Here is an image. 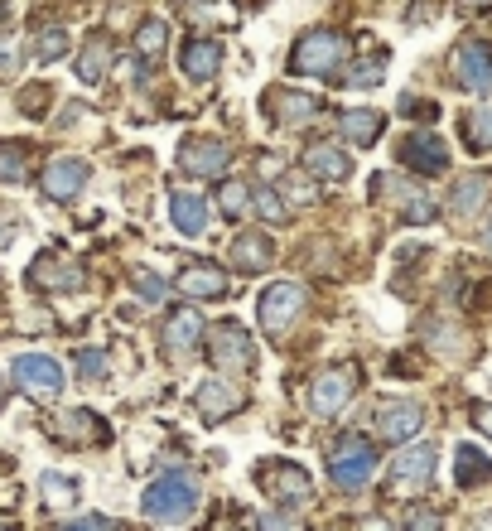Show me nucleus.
Returning a JSON list of instances; mask_svg holds the SVG:
<instances>
[{"label":"nucleus","instance_id":"nucleus-37","mask_svg":"<svg viewBox=\"0 0 492 531\" xmlns=\"http://www.w3.org/2000/svg\"><path fill=\"white\" fill-rule=\"evenodd\" d=\"M131 285H136V295H145L150 305H160V300H164V280L150 276V271H136V276H131Z\"/></svg>","mask_w":492,"mask_h":531},{"label":"nucleus","instance_id":"nucleus-15","mask_svg":"<svg viewBox=\"0 0 492 531\" xmlns=\"http://www.w3.org/2000/svg\"><path fill=\"white\" fill-rule=\"evenodd\" d=\"M179 165L189 169V174H227L232 145H222V140H193V145L179 150Z\"/></svg>","mask_w":492,"mask_h":531},{"label":"nucleus","instance_id":"nucleus-18","mask_svg":"<svg viewBox=\"0 0 492 531\" xmlns=\"http://www.w3.org/2000/svg\"><path fill=\"white\" fill-rule=\"evenodd\" d=\"M29 285H34V290H78L82 271L73 261H63V256H39V261L29 266Z\"/></svg>","mask_w":492,"mask_h":531},{"label":"nucleus","instance_id":"nucleus-35","mask_svg":"<svg viewBox=\"0 0 492 531\" xmlns=\"http://www.w3.org/2000/svg\"><path fill=\"white\" fill-rule=\"evenodd\" d=\"M406 527L410 531H439V527H444V517H439L435 507H410V512H406Z\"/></svg>","mask_w":492,"mask_h":531},{"label":"nucleus","instance_id":"nucleus-34","mask_svg":"<svg viewBox=\"0 0 492 531\" xmlns=\"http://www.w3.org/2000/svg\"><path fill=\"white\" fill-rule=\"evenodd\" d=\"M63 435H73V440H97V435H102V425H97V416H92V411H68V420H63Z\"/></svg>","mask_w":492,"mask_h":531},{"label":"nucleus","instance_id":"nucleus-10","mask_svg":"<svg viewBox=\"0 0 492 531\" xmlns=\"http://www.w3.org/2000/svg\"><path fill=\"white\" fill-rule=\"evenodd\" d=\"M10 377H15V387L25 396H58L63 392V367L54 358H44V353H20L15 367H10Z\"/></svg>","mask_w":492,"mask_h":531},{"label":"nucleus","instance_id":"nucleus-31","mask_svg":"<svg viewBox=\"0 0 492 531\" xmlns=\"http://www.w3.org/2000/svg\"><path fill=\"white\" fill-rule=\"evenodd\" d=\"M25 150L20 145H0V184H25Z\"/></svg>","mask_w":492,"mask_h":531},{"label":"nucleus","instance_id":"nucleus-4","mask_svg":"<svg viewBox=\"0 0 492 531\" xmlns=\"http://www.w3.org/2000/svg\"><path fill=\"white\" fill-rule=\"evenodd\" d=\"M304 285H295V280H275V285H266L261 290V300H256V319H261V329L266 334H285L290 324H295V314L304 309Z\"/></svg>","mask_w":492,"mask_h":531},{"label":"nucleus","instance_id":"nucleus-40","mask_svg":"<svg viewBox=\"0 0 492 531\" xmlns=\"http://www.w3.org/2000/svg\"><path fill=\"white\" fill-rule=\"evenodd\" d=\"M58 531H116L111 517H73V522H63Z\"/></svg>","mask_w":492,"mask_h":531},{"label":"nucleus","instance_id":"nucleus-5","mask_svg":"<svg viewBox=\"0 0 492 531\" xmlns=\"http://www.w3.org/2000/svg\"><path fill=\"white\" fill-rule=\"evenodd\" d=\"M449 68H454V83L478 92V97H492V49L478 44V39H464L454 54H449Z\"/></svg>","mask_w":492,"mask_h":531},{"label":"nucleus","instance_id":"nucleus-44","mask_svg":"<svg viewBox=\"0 0 492 531\" xmlns=\"http://www.w3.org/2000/svg\"><path fill=\"white\" fill-rule=\"evenodd\" d=\"M362 531H391V527H386V522H377V517H372V522H362Z\"/></svg>","mask_w":492,"mask_h":531},{"label":"nucleus","instance_id":"nucleus-28","mask_svg":"<svg viewBox=\"0 0 492 531\" xmlns=\"http://www.w3.org/2000/svg\"><path fill=\"white\" fill-rule=\"evenodd\" d=\"M39 493H44V503L49 507H73L78 503V478H68V474H39Z\"/></svg>","mask_w":492,"mask_h":531},{"label":"nucleus","instance_id":"nucleus-33","mask_svg":"<svg viewBox=\"0 0 492 531\" xmlns=\"http://www.w3.org/2000/svg\"><path fill=\"white\" fill-rule=\"evenodd\" d=\"M164 39H169V29H164V20H145V25L136 29V49L145 58H155L164 49Z\"/></svg>","mask_w":492,"mask_h":531},{"label":"nucleus","instance_id":"nucleus-13","mask_svg":"<svg viewBox=\"0 0 492 531\" xmlns=\"http://www.w3.org/2000/svg\"><path fill=\"white\" fill-rule=\"evenodd\" d=\"M174 285H179V295H189V300H222V295L232 290L227 271L208 266V261H198V266H189V271H179Z\"/></svg>","mask_w":492,"mask_h":531},{"label":"nucleus","instance_id":"nucleus-30","mask_svg":"<svg viewBox=\"0 0 492 531\" xmlns=\"http://www.w3.org/2000/svg\"><path fill=\"white\" fill-rule=\"evenodd\" d=\"M107 58H111V44H107V39H92V44H87V54L78 58V78H82V83H102Z\"/></svg>","mask_w":492,"mask_h":531},{"label":"nucleus","instance_id":"nucleus-45","mask_svg":"<svg viewBox=\"0 0 492 531\" xmlns=\"http://www.w3.org/2000/svg\"><path fill=\"white\" fill-rule=\"evenodd\" d=\"M5 68H10V49L0 44V73H5Z\"/></svg>","mask_w":492,"mask_h":531},{"label":"nucleus","instance_id":"nucleus-17","mask_svg":"<svg viewBox=\"0 0 492 531\" xmlns=\"http://www.w3.org/2000/svg\"><path fill=\"white\" fill-rule=\"evenodd\" d=\"M372 184H377V198H396V203H401V218H406V223H430V218H435V203L420 194L415 184H401V189H396V179H386V174H377Z\"/></svg>","mask_w":492,"mask_h":531},{"label":"nucleus","instance_id":"nucleus-6","mask_svg":"<svg viewBox=\"0 0 492 531\" xmlns=\"http://www.w3.org/2000/svg\"><path fill=\"white\" fill-rule=\"evenodd\" d=\"M256 478L271 488L275 503L285 507V512H300V507L314 498V483H309V474H304L300 464H285V459H280V464H271V469L261 464V469H256Z\"/></svg>","mask_w":492,"mask_h":531},{"label":"nucleus","instance_id":"nucleus-46","mask_svg":"<svg viewBox=\"0 0 492 531\" xmlns=\"http://www.w3.org/2000/svg\"><path fill=\"white\" fill-rule=\"evenodd\" d=\"M478 531H492V512L488 517H478Z\"/></svg>","mask_w":492,"mask_h":531},{"label":"nucleus","instance_id":"nucleus-38","mask_svg":"<svg viewBox=\"0 0 492 531\" xmlns=\"http://www.w3.org/2000/svg\"><path fill=\"white\" fill-rule=\"evenodd\" d=\"M222 213H227V218H242L246 213V189L242 184H222Z\"/></svg>","mask_w":492,"mask_h":531},{"label":"nucleus","instance_id":"nucleus-8","mask_svg":"<svg viewBox=\"0 0 492 531\" xmlns=\"http://www.w3.org/2000/svg\"><path fill=\"white\" fill-rule=\"evenodd\" d=\"M357 392V367H328L324 377H314L309 387V411L314 416H338Z\"/></svg>","mask_w":492,"mask_h":531},{"label":"nucleus","instance_id":"nucleus-26","mask_svg":"<svg viewBox=\"0 0 492 531\" xmlns=\"http://www.w3.org/2000/svg\"><path fill=\"white\" fill-rule=\"evenodd\" d=\"M266 261H271V242H266L261 232H246V237L232 242V266H237V271H261Z\"/></svg>","mask_w":492,"mask_h":531},{"label":"nucleus","instance_id":"nucleus-23","mask_svg":"<svg viewBox=\"0 0 492 531\" xmlns=\"http://www.w3.org/2000/svg\"><path fill=\"white\" fill-rule=\"evenodd\" d=\"M198 334H203V319H198L193 309H174L169 324H164V343H169L174 353H193V348H198Z\"/></svg>","mask_w":492,"mask_h":531},{"label":"nucleus","instance_id":"nucleus-21","mask_svg":"<svg viewBox=\"0 0 492 531\" xmlns=\"http://www.w3.org/2000/svg\"><path fill=\"white\" fill-rule=\"evenodd\" d=\"M169 218H174V227L184 237H203L208 232V203L198 194H174L169 198Z\"/></svg>","mask_w":492,"mask_h":531},{"label":"nucleus","instance_id":"nucleus-32","mask_svg":"<svg viewBox=\"0 0 492 531\" xmlns=\"http://www.w3.org/2000/svg\"><path fill=\"white\" fill-rule=\"evenodd\" d=\"M68 54V34L63 29H44L39 44H34V63H54V58Z\"/></svg>","mask_w":492,"mask_h":531},{"label":"nucleus","instance_id":"nucleus-36","mask_svg":"<svg viewBox=\"0 0 492 531\" xmlns=\"http://www.w3.org/2000/svg\"><path fill=\"white\" fill-rule=\"evenodd\" d=\"M382 83V58H367L357 63V73H348V87H377Z\"/></svg>","mask_w":492,"mask_h":531},{"label":"nucleus","instance_id":"nucleus-43","mask_svg":"<svg viewBox=\"0 0 492 531\" xmlns=\"http://www.w3.org/2000/svg\"><path fill=\"white\" fill-rule=\"evenodd\" d=\"M473 425H478L483 435H492V401H483V406H473Z\"/></svg>","mask_w":492,"mask_h":531},{"label":"nucleus","instance_id":"nucleus-48","mask_svg":"<svg viewBox=\"0 0 492 531\" xmlns=\"http://www.w3.org/2000/svg\"><path fill=\"white\" fill-rule=\"evenodd\" d=\"M468 5H492V0H468Z\"/></svg>","mask_w":492,"mask_h":531},{"label":"nucleus","instance_id":"nucleus-20","mask_svg":"<svg viewBox=\"0 0 492 531\" xmlns=\"http://www.w3.org/2000/svg\"><path fill=\"white\" fill-rule=\"evenodd\" d=\"M179 63H184V78L208 83V78L222 68V44H213V39H189L184 54H179Z\"/></svg>","mask_w":492,"mask_h":531},{"label":"nucleus","instance_id":"nucleus-41","mask_svg":"<svg viewBox=\"0 0 492 531\" xmlns=\"http://www.w3.org/2000/svg\"><path fill=\"white\" fill-rule=\"evenodd\" d=\"M261 531H300V527H295V512H266Z\"/></svg>","mask_w":492,"mask_h":531},{"label":"nucleus","instance_id":"nucleus-2","mask_svg":"<svg viewBox=\"0 0 492 531\" xmlns=\"http://www.w3.org/2000/svg\"><path fill=\"white\" fill-rule=\"evenodd\" d=\"M343 58H348V39L338 29H314V34H304L300 44H295L290 68L300 78H328L333 68H343Z\"/></svg>","mask_w":492,"mask_h":531},{"label":"nucleus","instance_id":"nucleus-47","mask_svg":"<svg viewBox=\"0 0 492 531\" xmlns=\"http://www.w3.org/2000/svg\"><path fill=\"white\" fill-rule=\"evenodd\" d=\"M483 247H488V252H492V223L483 227Z\"/></svg>","mask_w":492,"mask_h":531},{"label":"nucleus","instance_id":"nucleus-12","mask_svg":"<svg viewBox=\"0 0 492 531\" xmlns=\"http://www.w3.org/2000/svg\"><path fill=\"white\" fill-rule=\"evenodd\" d=\"M401 160L410 169H420V174H439V169L449 165V150H444V140L435 131H415V136L401 140Z\"/></svg>","mask_w":492,"mask_h":531},{"label":"nucleus","instance_id":"nucleus-19","mask_svg":"<svg viewBox=\"0 0 492 531\" xmlns=\"http://www.w3.org/2000/svg\"><path fill=\"white\" fill-rule=\"evenodd\" d=\"M304 174H314V179H324V184H343L353 165H348V155L338 150V145H309L304 150Z\"/></svg>","mask_w":492,"mask_h":531},{"label":"nucleus","instance_id":"nucleus-9","mask_svg":"<svg viewBox=\"0 0 492 531\" xmlns=\"http://www.w3.org/2000/svg\"><path fill=\"white\" fill-rule=\"evenodd\" d=\"M208 353H213V367H218L222 377H242L246 367H251V338H246L242 324H218L213 338H208Z\"/></svg>","mask_w":492,"mask_h":531},{"label":"nucleus","instance_id":"nucleus-49","mask_svg":"<svg viewBox=\"0 0 492 531\" xmlns=\"http://www.w3.org/2000/svg\"><path fill=\"white\" fill-rule=\"evenodd\" d=\"M0 401H5V382H0Z\"/></svg>","mask_w":492,"mask_h":531},{"label":"nucleus","instance_id":"nucleus-24","mask_svg":"<svg viewBox=\"0 0 492 531\" xmlns=\"http://www.w3.org/2000/svg\"><path fill=\"white\" fill-rule=\"evenodd\" d=\"M488 478H492L488 454L473 445H459V454H454V483H459V488H478V483H488Z\"/></svg>","mask_w":492,"mask_h":531},{"label":"nucleus","instance_id":"nucleus-16","mask_svg":"<svg viewBox=\"0 0 492 531\" xmlns=\"http://www.w3.org/2000/svg\"><path fill=\"white\" fill-rule=\"evenodd\" d=\"M193 406H198V416L203 420H222V416H232V411L242 406V392H237L227 377H208V382L198 387V396H193Z\"/></svg>","mask_w":492,"mask_h":531},{"label":"nucleus","instance_id":"nucleus-29","mask_svg":"<svg viewBox=\"0 0 492 531\" xmlns=\"http://www.w3.org/2000/svg\"><path fill=\"white\" fill-rule=\"evenodd\" d=\"M275 121L280 126H295V121H309V116L319 112V102L314 97H304V92H275Z\"/></svg>","mask_w":492,"mask_h":531},{"label":"nucleus","instance_id":"nucleus-14","mask_svg":"<svg viewBox=\"0 0 492 531\" xmlns=\"http://www.w3.org/2000/svg\"><path fill=\"white\" fill-rule=\"evenodd\" d=\"M82 184H87V165L73 160V155H63L54 165L44 169V194L54 198V203H73L82 194Z\"/></svg>","mask_w":492,"mask_h":531},{"label":"nucleus","instance_id":"nucleus-3","mask_svg":"<svg viewBox=\"0 0 492 531\" xmlns=\"http://www.w3.org/2000/svg\"><path fill=\"white\" fill-rule=\"evenodd\" d=\"M377 474V449L367 445L362 435H343L333 454H328V478L338 483V488H367V478Z\"/></svg>","mask_w":492,"mask_h":531},{"label":"nucleus","instance_id":"nucleus-42","mask_svg":"<svg viewBox=\"0 0 492 531\" xmlns=\"http://www.w3.org/2000/svg\"><path fill=\"white\" fill-rule=\"evenodd\" d=\"M78 367H82V377H102V372H107V358L87 348V353H78Z\"/></svg>","mask_w":492,"mask_h":531},{"label":"nucleus","instance_id":"nucleus-7","mask_svg":"<svg viewBox=\"0 0 492 531\" xmlns=\"http://www.w3.org/2000/svg\"><path fill=\"white\" fill-rule=\"evenodd\" d=\"M435 445H410L396 454V464H391V493L396 498H410V493H420L430 478H435Z\"/></svg>","mask_w":492,"mask_h":531},{"label":"nucleus","instance_id":"nucleus-22","mask_svg":"<svg viewBox=\"0 0 492 531\" xmlns=\"http://www.w3.org/2000/svg\"><path fill=\"white\" fill-rule=\"evenodd\" d=\"M338 131L348 136V145H372V140L382 136V112H372V107H353V112L338 116Z\"/></svg>","mask_w":492,"mask_h":531},{"label":"nucleus","instance_id":"nucleus-25","mask_svg":"<svg viewBox=\"0 0 492 531\" xmlns=\"http://www.w3.org/2000/svg\"><path fill=\"white\" fill-rule=\"evenodd\" d=\"M488 203V179L483 174H468V179H459L454 184V198H449V208H454V218H478V208Z\"/></svg>","mask_w":492,"mask_h":531},{"label":"nucleus","instance_id":"nucleus-27","mask_svg":"<svg viewBox=\"0 0 492 531\" xmlns=\"http://www.w3.org/2000/svg\"><path fill=\"white\" fill-rule=\"evenodd\" d=\"M464 140L473 155H488L492 150V107H473L464 116Z\"/></svg>","mask_w":492,"mask_h":531},{"label":"nucleus","instance_id":"nucleus-11","mask_svg":"<svg viewBox=\"0 0 492 531\" xmlns=\"http://www.w3.org/2000/svg\"><path fill=\"white\" fill-rule=\"evenodd\" d=\"M420 425H425V411L415 406V401H382L377 406V435L382 440H410V435H420Z\"/></svg>","mask_w":492,"mask_h":531},{"label":"nucleus","instance_id":"nucleus-1","mask_svg":"<svg viewBox=\"0 0 492 531\" xmlns=\"http://www.w3.org/2000/svg\"><path fill=\"white\" fill-rule=\"evenodd\" d=\"M198 478L189 474H160L150 488H145V517L155 522H184L198 512Z\"/></svg>","mask_w":492,"mask_h":531},{"label":"nucleus","instance_id":"nucleus-50","mask_svg":"<svg viewBox=\"0 0 492 531\" xmlns=\"http://www.w3.org/2000/svg\"><path fill=\"white\" fill-rule=\"evenodd\" d=\"M0 531H10V527H0Z\"/></svg>","mask_w":492,"mask_h":531},{"label":"nucleus","instance_id":"nucleus-39","mask_svg":"<svg viewBox=\"0 0 492 531\" xmlns=\"http://www.w3.org/2000/svg\"><path fill=\"white\" fill-rule=\"evenodd\" d=\"M256 213L271 218V223H285V203L275 198V189H261V194H256Z\"/></svg>","mask_w":492,"mask_h":531}]
</instances>
